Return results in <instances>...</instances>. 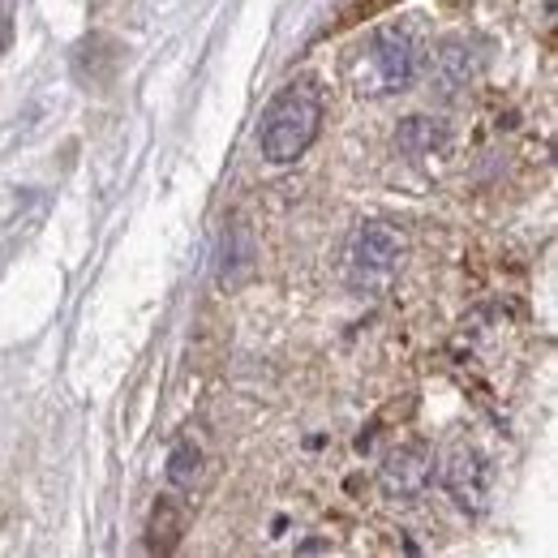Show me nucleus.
<instances>
[{
  "instance_id": "5",
  "label": "nucleus",
  "mask_w": 558,
  "mask_h": 558,
  "mask_svg": "<svg viewBox=\"0 0 558 558\" xmlns=\"http://www.w3.org/2000/svg\"><path fill=\"white\" fill-rule=\"evenodd\" d=\"M434 477V460L425 442H400L387 460H383V489L391 498H417Z\"/></svg>"
},
{
  "instance_id": "1",
  "label": "nucleus",
  "mask_w": 558,
  "mask_h": 558,
  "mask_svg": "<svg viewBox=\"0 0 558 558\" xmlns=\"http://www.w3.org/2000/svg\"><path fill=\"white\" fill-rule=\"evenodd\" d=\"M318 130H323V90L318 82L296 77L267 104L258 125V146L271 163H296L314 146Z\"/></svg>"
},
{
  "instance_id": "4",
  "label": "nucleus",
  "mask_w": 558,
  "mask_h": 558,
  "mask_svg": "<svg viewBox=\"0 0 558 558\" xmlns=\"http://www.w3.org/2000/svg\"><path fill=\"white\" fill-rule=\"evenodd\" d=\"M442 489L464 507V511H482L489 494V464L473 447H456L442 460Z\"/></svg>"
},
{
  "instance_id": "7",
  "label": "nucleus",
  "mask_w": 558,
  "mask_h": 558,
  "mask_svg": "<svg viewBox=\"0 0 558 558\" xmlns=\"http://www.w3.org/2000/svg\"><path fill=\"white\" fill-rule=\"evenodd\" d=\"M477 73V61H473V48L469 39H442L438 52H434V82L451 95L460 86H469V77Z\"/></svg>"
},
{
  "instance_id": "6",
  "label": "nucleus",
  "mask_w": 558,
  "mask_h": 558,
  "mask_svg": "<svg viewBox=\"0 0 558 558\" xmlns=\"http://www.w3.org/2000/svg\"><path fill=\"white\" fill-rule=\"evenodd\" d=\"M185 537V507L177 498H159L150 507V520H146V546L155 555H172Z\"/></svg>"
},
{
  "instance_id": "9",
  "label": "nucleus",
  "mask_w": 558,
  "mask_h": 558,
  "mask_svg": "<svg viewBox=\"0 0 558 558\" xmlns=\"http://www.w3.org/2000/svg\"><path fill=\"white\" fill-rule=\"evenodd\" d=\"M198 473H203V451L194 447V438L177 442V447H172V456H168V482L185 489V486H194V482H198Z\"/></svg>"
},
{
  "instance_id": "10",
  "label": "nucleus",
  "mask_w": 558,
  "mask_h": 558,
  "mask_svg": "<svg viewBox=\"0 0 558 558\" xmlns=\"http://www.w3.org/2000/svg\"><path fill=\"white\" fill-rule=\"evenodd\" d=\"M13 48V22L9 17H0V57Z\"/></svg>"
},
{
  "instance_id": "2",
  "label": "nucleus",
  "mask_w": 558,
  "mask_h": 558,
  "mask_svg": "<svg viewBox=\"0 0 558 558\" xmlns=\"http://www.w3.org/2000/svg\"><path fill=\"white\" fill-rule=\"evenodd\" d=\"M425 39L413 22H387L374 31L369 65H374V90H404L417 82L425 65Z\"/></svg>"
},
{
  "instance_id": "8",
  "label": "nucleus",
  "mask_w": 558,
  "mask_h": 558,
  "mask_svg": "<svg viewBox=\"0 0 558 558\" xmlns=\"http://www.w3.org/2000/svg\"><path fill=\"white\" fill-rule=\"evenodd\" d=\"M442 142H447V125H442V121H434V117H409V121L400 125V134H396V150L409 155V159H425V155H434Z\"/></svg>"
},
{
  "instance_id": "3",
  "label": "nucleus",
  "mask_w": 558,
  "mask_h": 558,
  "mask_svg": "<svg viewBox=\"0 0 558 558\" xmlns=\"http://www.w3.org/2000/svg\"><path fill=\"white\" fill-rule=\"evenodd\" d=\"M400 258H404V236H400L396 228H387V223H365V228H356V236H352V245H349V263L356 276H365V279L391 276V271L400 267Z\"/></svg>"
}]
</instances>
